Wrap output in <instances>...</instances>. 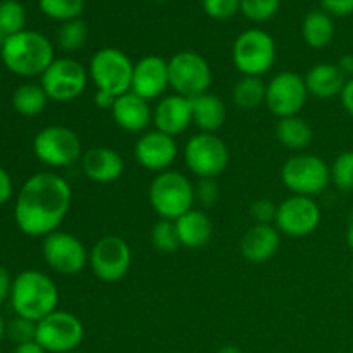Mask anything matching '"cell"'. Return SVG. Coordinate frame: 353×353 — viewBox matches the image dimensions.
<instances>
[{"label":"cell","mask_w":353,"mask_h":353,"mask_svg":"<svg viewBox=\"0 0 353 353\" xmlns=\"http://www.w3.org/2000/svg\"><path fill=\"white\" fill-rule=\"evenodd\" d=\"M69 183L55 172H37L24 181L14 207L17 228L28 236H48L71 209Z\"/></svg>","instance_id":"1"},{"label":"cell","mask_w":353,"mask_h":353,"mask_svg":"<svg viewBox=\"0 0 353 353\" xmlns=\"http://www.w3.org/2000/svg\"><path fill=\"white\" fill-rule=\"evenodd\" d=\"M0 57L10 72L23 78L41 76L55 61L52 41L33 30H23L7 38L0 45Z\"/></svg>","instance_id":"2"},{"label":"cell","mask_w":353,"mask_h":353,"mask_svg":"<svg viewBox=\"0 0 353 353\" xmlns=\"http://www.w3.org/2000/svg\"><path fill=\"white\" fill-rule=\"evenodd\" d=\"M10 303L16 316L40 323L48 314L57 310V285L45 272L28 269L17 274L12 281Z\"/></svg>","instance_id":"3"},{"label":"cell","mask_w":353,"mask_h":353,"mask_svg":"<svg viewBox=\"0 0 353 353\" xmlns=\"http://www.w3.org/2000/svg\"><path fill=\"white\" fill-rule=\"evenodd\" d=\"M152 209L161 219L176 221L193 209L195 185L178 171L159 172L148 188Z\"/></svg>","instance_id":"4"},{"label":"cell","mask_w":353,"mask_h":353,"mask_svg":"<svg viewBox=\"0 0 353 353\" xmlns=\"http://www.w3.org/2000/svg\"><path fill=\"white\" fill-rule=\"evenodd\" d=\"M134 64L123 50L114 47L100 48L95 52L88 65V74L100 92L114 97L131 92Z\"/></svg>","instance_id":"5"},{"label":"cell","mask_w":353,"mask_h":353,"mask_svg":"<svg viewBox=\"0 0 353 353\" xmlns=\"http://www.w3.org/2000/svg\"><path fill=\"white\" fill-rule=\"evenodd\" d=\"M281 181L293 195L312 196L314 199L330 186L331 168L319 155H293L283 165Z\"/></svg>","instance_id":"6"},{"label":"cell","mask_w":353,"mask_h":353,"mask_svg":"<svg viewBox=\"0 0 353 353\" xmlns=\"http://www.w3.org/2000/svg\"><path fill=\"white\" fill-rule=\"evenodd\" d=\"M169 86L176 95L195 99L209 92L212 85V69L199 52L183 50L169 59Z\"/></svg>","instance_id":"7"},{"label":"cell","mask_w":353,"mask_h":353,"mask_svg":"<svg viewBox=\"0 0 353 353\" xmlns=\"http://www.w3.org/2000/svg\"><path fill=\"white\" fill-rule=\"evenodd\" d=\"M276 61V43L271 34L259 28L243 31L234 40L233 62L243 76L262 78Z\"/></svg>","instance_id":"8"},{"label":"cell","mask_w":353,"mask_h":353,"mask_svg":"<svg viewBox=\"0 0 353 353\" xmlns=\"http://www.w3.org/2000/svg\"><path fill=\"white\" fill-rule=\"evenodd\" d=\"M81 138L65 126H47L37 133L33 152L50 168H69L81 159Z\"/></svg>","instance_id":"9"},{"label":"cell","mask_w":353,"mask_h":353,"mask_svg":"<svg viewBox=\"0 0 353 353\" xmlns=\"http://www.w3.org/2000/svg\"><path fill=\"white\" fill-rule=\"evenodd\" d=\"M85 338L81 321L65 310H54L37 323V343L47 353H69L78 350Z\"/></svg>","instance_id":"10"},{"label":"cell","mask_w":353,"mask_h":353,"mask_svg":"<svg viewBox=\"0 0 353 353\" xmlns=\"http://www.w3.org/2000/svg\"><path fill=\"white\" fill-rule=\"evenodd\" d=\"M88 79V69L81 62L71 57H61L55 59L40 76V85L48 100L71 102L85 92Z\"/></svg>","instance_id":"11"},{"label":"cell","mask_w":353,"mask_h":353,"mask_svg":"<svg viewBox=\"0 0 353 353\" xmlns=\"http://www.w3.org/2000/svg\"><path fill=\"white\" fill-rule=\"evenodd\" d=\"M185 162L199 178H216L230 162V150L216 133H196L186 141Z\"/></svg>","instance_id":"12"},{"label":"cell","mask_w":353,"mask_h":353,"mask_svg":"<svg viewBox=\"0 0 353 353\" xmlns=\"http://www.w3.org/2000/svg\"><path fill=\"white\" fill-rule=\"evenodd\" d=\"M41 254L45 262L57 274L74 276L88 264V255L85 245L74 234L65 231H54L43 238Z\"/></svg>","instance_id":"13"},{"label":"cell","mask_w":353,"mask_h":353,"mask_svg":"<svg viewBox=\"0 0 353 353\" xmlns=\"http://www.w3.org/2000/svg\"><path fill=\"white\" fill-rule=\"evenodd\" d=\"M93 274L103 283H116L128 274L131 268V248L116 234L103 236L93 245L88 255Z\"/></svg>","instance_id":"14"},{"label":"cell","mask_w":353,"mask_h":353,"mask_svg":"<svg viewBox=\"0 0 353 353\" xmlns=\"http://www.w3.org/2000/svg\"><path fill=\"white\" fill-rule=\"evenodd\" d=\"M321 217V207L312 196L292 195L278 205L274 226L286 236L303 238L319 228Z\"/></svg>","instance_id":"15"},{"label":"cell","mask_w":353,"mask_h":353,"mask_svg":"<svg viewBox=\"0 0 353 353\" xmlns=\"http://www.w3.org/2000/svg\"><path fill=\"white\" fill-rule=\"evenodd\" d=\"M309 90L305 78L293 71L278 72L265 90V105L279 119L283 117L299 116L300 110L307 103Z\"/></svg>","instance_id":"16"},{"label":"cell","mask_w":353,"mask_h":353,"mask_svg":"<svg viewBox=\"0 0 353 353\" xmlns=\"http://www.w3.org/2000/svg\"><path fill=\"white\" fill-rule=\"evenodd\" d=\"M178 157V143L174 137L162 131H145L134 145V159L147 171H169Z\"/></svg>","instance_id":"17"},{"label":"cell","mask_w":353,"mask_h":353,"mask_svg":"<svg viewBox=\"0 0 353 353\" xmlns=\"http://www.w3.org/2000/svg\"><path fill=\"white\" fill-rule=\"evenodd\" d=\"M169 88V62L161 55H147L134 64L131 92L145 100H155Z\"/></svg>","instance_id":"18"},{"label":"cell","mask_w":353,"mask_h":353,"mask_svg":"<svg viewBox=\"0 0 353 353\" xmlns=\"http://www.w3.org/2000/svg\"><path fill=\"white\" fill-rule=\"evenodd\" d=\"M155 130L169 134V137H178L188 130L193 123L192 114V99H186L181 95H168L159 100L154 109Z\"/></svg>","instance_id":"19"},{"label":"cell","mask_w":353,"mask_h":353,"mask_svg":"<svg viewBox=\"0 0 353 353\" xmlns=\"http://www.w3.org/2000/svg\"><path fill=\"white\" fill-rule=\"evenodd\" d=\"M81 169L90 181L109 185L121 178L124 172V161L114 148L93 147L81 155Z\"/></svg>","instance_id":"20"},{"label":"cell","mask_w":353,"mask_h":353,"mask_svg":"<svg viewBox=\"0 0 353 353\" xmlns=\"http://www.w3.org/2000/svg\"><path fill=\"white\" fill-rule=\"evenodd\" d=\"M112 117L121 130L128 133H143L148 124L154 121V110L148 100L141 99L137 93L128 92L119 95L114 102Z\"/></svg>","instance_id":"21"},{"label":"cell","mask_w":353,"mask_h":353,"mask_svg":"<svg viewBox=\"0 0 353 353\" xmlns=\"http://www.w3.org/2000/svg\"><path fill=\"white\" fill-rule=\"evenodd\" d=\"M274 224H255L240 241V252L243 259L252 264H262L272 259L278 252L281 236Z\"/></svg>","instance_id":"22"},{"label":"cell","mask_w":353,"mask_h":353,"mask_svg":"<svg viewBox=\"0 0 353 353\" xmlns=\"http://www.w3.org/2000/svg\"><path fill=\"white\" fill-rule=\"evenodd\" d=\"M347 81V76L340 71V68L336 64H330V62L316 64L305 74V85L307 90H309V95L316 97L319 100L340 97Z\"/></svg>","instance_id":"23"},{"label":"cell","mask_w":353,"mask_h":353,"mask_svg":"<svg viewBox=\"0 0 353 353\" xmlns=\"http://www.w3.org/2000/svg\"><path fill=\"white\" fill-rule=\"evenodd\" d=\"M181 247L202 248L212 238V223L209 216L200 209H192L174 221Z\"/></svg>","instance_id":"24"},{"label":"cell","mask_w":353,"mask_h":353,"mask_svg":"<svg viewBox=\"0 0 353 353\" xmlns=\"http://www.w3.org/2000/svg\"><path fill=\"white\" fill-rule=\"evenodd\" d=\"M192 114L200 133H216L226 121V105L219 97L207 92L192 99Z\"/></svg>","instance_id":"25"},{"label":"cell","mask_w":353,"mask_h":353,"mask_svg":"<svg viewBox=\"0 0 353 353\" xmlns=\"http://www.w3.org/2000/svg\"><path fill=\"white\" fill-rule=\"evenodd\" d=\"M302 37L312 48H324L333 41L334 21L326 10H310L302 23Z\"/></svg>","instance_id":"26"},{"label":"cell","mask_w":353,"mask_h":353,"mask_svg":"<svg viewBox=\"0 0 353 353\" xmlns=\"http://www.w3.org/2000/svg\"><path fill=\"white\" fill-rule=\"evenodd\" d=\"M276 137L279 143L292 150H303L312 141V128L305 119L299 116L283 117L276 126Z\"/></svg>","instance_id":"27"},{"label":"cell","mask_w":353,"mask_h":353,"mask_svg":"<svg viewBox=\"0 0 353 353\" xmlns=\"http://www.w3.org/2000/svg\"><path fill=\"white\" fill-rule=\"evenodd\" d=\"M48 97L41 85L23 83L12 93V107L17 114L24 117H37L45 110Z\"/></svg>","instance_id":"28"},{"label":"cell","mask_w":353,"mask_h":353,"mask_svg":"<svg viewBox=\"0 0 353 353\" xmlns=\"http://www.w3.org/2000/svg\"><path fill=\"white\" fill-rule=\"evenodd\" d=\"M268 85L257 76H243L233 88V100L240 109L254 110L265 103Z\"/></svg>","instance_id":"29"},{"label":"cell","mask_w":353,"mask_h":353,"mask_svg":"<svg viewBox=\"0 0 353 353\" xmlns=\"http://www.w3.org/2000/svg\"><path fill=\"white\" fill-rule=\"evenodd\" d=\"M26 10L19 0H2L0 2V45L7 38L26 30Z\"/></svg>","instance_id":"30"},{"label":"cell","mask_w":353,"mask_h":353,"mask_svg":"<svg viewBox=\"0 0 353 353\" xmlns=\"http://www.w3.org/2000/svg\"><path fill=\"white\" fill-rule=\"evenodd\" d=\"M86 0H38V7L41 12L50 19L59 23L79 19L85 10Z\"/></svg>","instance_id":"31"},{"label":"cell","mask_w":353,"mask_h":353,"mask_svg":"<svg viewBox=\"0 0 353 353\" xmlns=\"http://www.w3.org/2000/svg\"><path fill=\"white\" fill-rule=\"evenodd\" d=\"M88 26L83 19H72L62 23L57 31V45L64 52H76L86 43Z\"/></svg>","instance_id":"32"},{"label":"cell","mask_w":353,"mask_h":353,"mask_svg":"<svg viewBox=\"0 0 353 353\" xmlns=\"http://www.w3.org/2000/svg\"><path fill=\"white\" fill-rule=\"evenodd\" d=\"M152 245L161 254H172L181 247L174 221L161 219L152 230Z\"/></svg>","instance_id":"33"},{"label":"cell","mask_w":353,"mask_h":353,"mask_svg":"<svg viewBox=\"0 0 353 353\" xmlns=\"http://www.w3.org/2000/svg\"><path fill=\"white\" fill-rule=\"evenodd\" d=\"M331 183L340 192H353V150L341 152L331 165Z\"/></svg>","instance_id":"34"},{"label":"cell","mask_w":353,"mask_h":353,"mask_svg":"<svg viewBox=\"0 0 353 353\" xmlns=\"http://www.w3.org/2000/svg\"><path fill=\"white\" fill-rule=\"evenodd\" d=\"M281 0H241L240 12L252 23H265L278 14Z\"/></svg>","instance_id":"35"},{"label":"cell","mask_w":353,"mask_h":353,"mask_svg":"<svg viewBox=\"0 0 353 353\" xmlns=\"http://www.w3.org/2000/svg\"><path fill=\"white\" fill-rule=\"evenodd\" d=\"M6 336L9 338L12 343H16V347L17 345H24V343H30V341H34L37 340V323L17 316L16 319H12L9 324H7Z\"/></svg>","instance_id":"36"},{"label":"cell","mask_w":353,"mask_h":353,"mask_svg":"<svg viewBox=\"0 0 353 353\" xmlns=\"http://www.w3.org/2000/svg\"><path fill=\"white\" fill-rule=\"evenodd\" d=\"M241 0H202V7L209 17L228 21L240 12Z\"/></svg>","instance_id":"37"},{"label":"cell","mask_w":353,"mask_h":353,"mask_svg":"<svg viewBox=\"0 0 353 353\" xmlns=\"http://www.w3.org/2000/svg\"><path fill=\"white\" fill-rule=\"evenodd\" d=\"M219 200V185L214 178H200L195 185V203L209 209Z\"/></svg>","instance_id":"38"},{"label":"cell","mask_w":353,"mask_h":353,"mask_svg":"<svg viewBox=\"0 0 353 353\" xmlns=\"http://www.w3.org/2000/svg\"><path fill=\"white\" fill-rule=\"evenodd\" d=\"M278 205L269 199L255 200L250 207V216L255 224H274Z\"/></svg>","instance_id":"39"},{"label":"cell","mask_w":353,"mask_h":353,"mask_svg":"<svg viewBox=\"0 0 353 353\" xmlns=\"http://www.w3.org/2000/svg\"><path fill=\"white\" fill-rule=\"evenodd\" d=\"M321 6L330 16L345 17L353 14V0H321Z\"/></svg>","instance_id":"40"},{"label":"cell","mask_w":353,"mask_h":353,"mask_svg":"<svg viewBox=\"0 0 353 353\" xmlns=\"http://www.w3.org/2000/svg\"><path fill=\"white\" fill-rule=\"evenodd\" d=\"M10 196H12V179L9 172L0 165V205L9 202Z\"/></svg>","instance_id":"41"},{"label":"cell","mask_w":353,"mask_h":353,"mask_svg":"<svg viewBox=\"0 0 353 353\" xmlns=\"http://www.w3.org/2000/svg\"><path fill=\"white\" fill-rule=\"evenodd\" d=\"M10 292H12V279H10L9 271L3 265H0V305L10 299Z\"/></svg>","instance_id":"42"},{"label":"cell","mask_w":353,"mask_h":353,"mask_svg":"<svg viewBox=\"0 0 353 353\" xmlns=\"http://www.w3.org/2000/svg\"><path fill=\"white\" fill-rule=\"evenodd\" d=\"M340 99H341V103H343L345 110H347V112L353 117V78H350L347 81V85H345Z\"/></svg>","instance_id":"43"},{"label":"cell","mask_w":353,"mask_h":353,"mask_svg":"<svg viewBox=\"0 0 353 353\" xmlns=\"http://www.w3.org/2000/svg\"><path fill=\"white\" fill-rule=\"evenodd\" d=\"M116 99H117V97L110 95V93L100 92V90H97L95 97H93V102H95V105L100 107V109H110V110H112Z\"/></svg>","instance_id":"44"},{"label":"cell","mask_w":353,"mask_h":353,"mask_svg":"<svg viewBox=\"0 0 353 353\" xmlns=\"http://www.w3.org/2000/svg\"><path fill=\"white\" fill-rule=\"evenodd\" d=\"M336 65L348 79L353 78V54H345L343 57H340Z\"/></svg>","instance_id":"45"},{"label":"cell","mask_w":353,"mask_h":353,"mask_svg":"<svg viewBox=\"0 0 353 353\" xmlns=\"http://www.w3.org/2000/svg\"><path fill=\"white\" fill-rule=\"evenodd\" d=\"M12 353H47L37 341H30V343H24V345H17L14 348Z\"/></svg>","instance_id":"46"},{"label":"cell","mask_w":353,"mask_h":353,"mask_svg":"<svg viewBox=\"0 0 353 353\" xmlns=\"http://www.w3.org/2000/svg\"><path fill=\"white\" fill-rule=\"evenodd\" d=\"M347 243L348 247L353 250V212L350 216V221H348V230H347Z\"/></svg>","instance_id":"47"},{"label":"cell","mask_w":353,"mask_h":353,"mask_svg":"<svg viewBox=\"0 0 353 353\" xmlns=\"http://www.w3.org/2000/svg\"><path fill=\"white\" fill-rule=\"evenodd\" d=\"M217 353H243L240 350L238 347H234V345H224V347H221Z\"/></svg>","instance_id":"48"},{"label":"cell","mask_w":353,"mask_h":353,"mask_svg":"<svg viewBox=\"0 0 353 353\" xmlns=\"http://www.w3.org/2000/svg\"><path fill=\"white\" fill-rule=\"evenodd\" d=\"M6 330H7V324L6 321H3L2 314H0V341H2V338L6 336Z\"/></svg>","instance_id":"49"},{"label":"cell","mask_w":353,"mask_h":353,"mask_svg":"<svg viewBox=\"0 0 353 353\" xmlns=\"http://www.w3.org/2000/svg\"><path fill=\"white\" fill-rule=\"evenodd\" d=\"M69 353H83V352H78V350H72V352H69Z\"/></svg>","instance_id":"50"},{"label":"cell","mask_w":353,"mask_h":353,"mask_svg":"<svg viewBox=\"0 0 353 353\" xmlns=\"http://www.w3.org/2000/svg\"><path fill=\"white\" fill-rule=\"evenodd\" d=\"M154 2H165V0H154Z\"/></svg>","instance_id":"51"},{"label":"cell","mask_w":353,"mask_h":353,"mask_svg":"<svg viewBox=\"0 0 353 353\" xmlns=\"http://www.w3.org/2000/svg\"><path fill=\"white\" fill-rule=\"evenodd\" d=\"M352 278H353V264H352Z\"/></svg>","instance_id":"52"},{"label":"cell","mask_w":353,"mask_h":353,"mask_svg":"<svg viewBox=\"0 0 353 353\" xmlns=\"http://www.w3.org/2000/svg\"><path fill=\"white\" fill-rule=\"evenodd\" d=\"M172 353H183V352H172Z\"/></svg>","instance_id":"53"},{"label":"cell","mask_w":353,"mask_h":353,"mask_svg":"<svg viewBox=\"0 0 353 353\" xmlns=\"http://www.w3.org/2000/svg\"><path fill=\"white\" fill-rule=\"evenodd\" d=\"M350 353H353V352H350Z\"/></svg>","instance_id":"54"}]
</instances>
